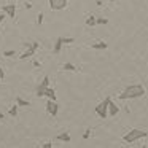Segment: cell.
I'll list each match as a JSON object with an SVG mask.
<instances>
[{"mask_svg": "<svg viewBox=\"0 0 148 148\" xmlns=\"http://www.w3.org/2000/svg\"><path fill=\"white\" fill-rule=\"evenodd\" d=\"M49 3V8L54 11H59V10H64L65 7H67L69 0H48Z\"/></svg>", "mask_w": 148, "mask_h": 148, "instance_id": "6", "label": "cell"}, {"mask_svg": "<svg viewBox=\"0 0 148 148\" xmlns=\"http://www.w3.org/2000/svg\"><path fill=\"white\" fill-rule=\"evenodd\" d=\"M32 65H34V67H42V64H40L38 61H34V62H32Z\"/></svg>", "mask_w": 148, "mask_h": 148, "instance_id": "26", "label": "cell"}, {"mask_svg": "<svg viewBox=\"0 0 148 148\" xmlns=\"http://www.w3.org/2000/svg\"><path fill=\"white\" fill-rule=\"evenodd\" d=\"M86 26H89V27L97 26V18H94L92 14H91V16H88V19H86Z\"/></svg>", "mask_w": 148, "mask_h": 148, "instance_id": "14", "label": "cell"}, {"mask_svg": "<svg viewBox=\"0 0 148 148\" xmlns=\"http://www.w3.org/2000/svg\"><path fill=\"white\" fill-rule=\"evenodd\" d=\"M62 46H64V43H62V37H58L56 38V43H54V48H53V54H59L62 49Z\"/></svg>", "mask_w": 148, "mask_h": 148, "instance_id": "10", "label": "cell"}, {"mask_svg": "<svg viewBox=\"0 0 148 148\" xmlns=\"http://www.w3.org/2000/svg\"><path fill=\"white\" fill-rule=\"evenodd\" d=\"M5 16H7V13H3V11H2V13H0V24L3 23V19H5Z\"/></svg>", "mask_w": 148, "mask_h": 148, "instance_id": "23", "label": "cell"}, {"mask_svg": "<svg viewBox=\"0 0 148 148\" xmlns=\"http://www.w3.org/2000/svg\"><path fill=\"white\" fill-rule=\"evenodd\" d=\"M42 23H43V13H38V16H37V24L40 26Z\"/></svg>", "mask_w": 148, "mask_h": 148, "instance_id": "21", "label": "cell"}, {"mask_svg": "<svg viewBox=\"0 0 148 148\" xmlns=\"http://www.w3.org/2000/svg\"><path fill=\"white\" fill-rule=\"evenodd\" d=\"M56 140H61V142H70V134H67V132H62V134H59L58 137H56Z\"/></svg>", "mask_w": 148, "mask_h": 148, "instance_id": "13", "label": "cell"}, {"mask_svg": "<svg viewBox=\"0 0 148 148\" xmlns=\"http://www.w3.org/2000/svg\"><path fill=\"white\" fill-rule=\"evenodd\" d=\"M3 118H5V116H3V113L0 112V121H3Z\"/></svg>", "mask_w": 148, "mask_h": 148, "instance_id": "28", "label": "cell"}, {"mask_svg": "<svg viewBox=\"0 0 148 148\" xmlns=\"http://www.w3.org/2000/svg\"><path fill=\"white\" fill-rule=\"evenodd\" d=\"M89 135H91V129H86V131H84V134H83V138L86 140V138H89Z\"/></svg>", "mask_w": 148, "mask_h": 148, "instance_id": "22", "label": "cell"}, {"mask_svg": "<svg viewBox=\"0 0 148 148\" xmlns=\"http://www.w3.org/2000/svg\"><path fill=\"white\" fill-rule=\"evenodd\" d=\"M147 135H148V132L143 131V129H129L127 134H124L123 140H124L126 143H134L135 140L143 138V137H147Z\"/></svg>", "mask_w": 148, "mask_h": 148, "instance_id": "2", "label": "cell"}, {"mask_svg": "<svg viewBox=\"0 0 148 148\" xmlns=\"http://www.w3.org/2000/svg\"><path fill=\"white\" fill-rule=\"evenodd\" d=\"M40 86H42V88H48V86H49V77H48V75H45V77H43Z\"/></svg>", "mask_w": 148, "mask_h": 148, "instance_id": "16", "label": "cell"}, {"mask_svg": "<svg viewBox=\"0 0 148 148\" xmlns=\"http://www.w3.org/2000/svg\"><path fill=\"white\" fill-rule=\"evenodd\" d=\"M3 78H5V72H3V69L0 67V81L3 80Z\"/></svg>", "mask_w": 148, "mask_h": 148, "instance_id": "24", "label": "cell"}, {"mask_svg": "<svg viewBox=\"0 0 148 148\" xmlns=\"http://www.w3.org/2000/svg\"><path fill=\"white\" fill-rule=\"evenodd\" d=\"M38 48H40V43L38 42H34V43H30V45H27V51L23 53L19 59H21V61H26V59L32 58V56L37 53V49H38Z\"/></svg>", "mask_w": 148, "mask_h": 148, "instance_id": "5", "label": "cell"}, {"mask_svg": "<svg viewBox=\"0 0 148 148\" xmlns=\"http://www.w3.org/2000/svg\"><path fill=\"white\" fill-rule=\"evenodd\" d=\"M37 96L38 97H48V99H51V100H56V91L53 89V88H42V86H38L37 88Z\"/></svg>", "mask_w": 148, "mask_h": 148, "instance_id": "4", "label": "cell"}, {"mask_svg": "<svg viewBox=\"0 0 148 148\" xmlns=\"http://www.w3.org/2000/svg\"><path fill=\"white\" fill-rule=\"evenodd\" d=\"M62 70H67V72H78V69L75 67L72 62H65V64L62 65Z\"/></svg>", "mask_w": 148, "mask_h": 148, "instance_id": "12", "label": "cell"}, {"mask_svg": "<svg viewBox=\"0 0 148 148\" xmlns=\"http://www.w3.org/2000/svg\"><path fill=\"white\" fill-rule=\"evenodd\" d=\"M18 108H19V105L16 103L14 107H11V108H10V112H8V113H10L11 116H16V115H18Z\"/></svg>", "mask_w": 148, "mask_h": 148, "instance_id": "17", "label": "cell"}, {"mask_svg": "<svg viewBox=\"0 0 148 148\" xmlns=\"http://www.w3.org/2000/svg\"><path fill=\"white\" fill-rule=\"evenodd\" d=\"M97 24H108V19H105V18H97Z\"/></svg>", "mask_w": 148, "mask_h": 148, "instance_id": "20", "label": "cell"}, {"mask_svg": "<svg viewBox=\"0 0 148 148\" xmlns=\"http://www.w3.org/2000/svg\"><path fill=\"white\" fill-rule=\"evenodd\" d=\"M107 43L105 42H96V43H92V45H91V48L92 49H107Z\"/></svg>", "mask_w": 148, "mask_h": 148, "instance_id": "11", "label": "cell"}, {"mask_svg": "<svg viewBox=\"0 0 148 148\" xmlns=\"http://www.w3.org/2000/svg\"><path fill=\"white\" fill-rule=\"evenodd\" d=\"M16 103H18L19 107H29V105H30L29 100H24L21 96H18V97H16Z\"/></svg>", "mask_w": 148, "mask_h": 148, "instance_id": "15", "label": "cell"}, {"mask_svg": "<svg viewBox=\"0 0 148 148\" xmlns=\"http://www.w3.org/2000/svg\"><path fill=\"white\" fill-rule=\"evenodd\" d=\"M46 112H48L51 116H56V115H58L59 107H58V103H56V100L48 99V102H46Z\"/></svg>", "mask_w": 148, "mask_h": 148, "instance_id": "8", "label": "cell"}, {"mask_svg": "<svg viewBox=\"0 0 148 148\" xmlns=\"http://www.w3.org/2000/svg\"><path fill=\"white\" fill-rule=\"evenodd\" d=\"M73 42H75V38H72V37H67V38L62 37V43H64V45H69V43H73Z\"/></svg>", "mask_w": 148, "mask_h": 148, "instance_id": "19", "label": "cell"}, {"mask_svg": "<svg viewBox=\"0 0 148 148\" xmlns=\"http://www.w3.org/2000/svg\"><path fill=\"white\" fill-rule=\"evenodd\" d=\"M14 56V49H7L3 51V58H13Z\"/></svg>", "mask_w": 148, "mask_h": 148, "instance_id": "18", "label": "cell"}, {"mask_svg": "<svg viewBox=\"0 0 148 148\" xmlns=\"http://www.w3.org/2000/svg\"><path fill=\"white\" fill-rule=\"evenodd\" d=\"M143 96H145V88L142 84L135 83V84H129L118 97L121 100H126V99H137V97H143Z\"/></svg>", "mask_w": 148, "mask_h": 148, "instance_id": "1", "label": "cell"}, {"mask_svg": "<svg viewBox=\"0 0 148 148\" xmlns=\"http://www.w3.org/2000/svg\"><path fill=\"white\" fill-rule=\"evenodd\" d=\"M2 11L3 13H7L8 18H11V19H14V16H16V5L14 3H7L2 7Z\"/></svg>", "mask_w": 148, "mask_h": 148, "instance_id": "7", "label": "cell"}, {"mask_svg": "<svg viewBox=\"0 0 148 148\" xmlns=\"http://www.w3.org/2000/svg\"><path fill=\"white\" fill-rule=\"evenodd\" d=\"M110 100H112V97L108 96L96 107V113H97V116H99L100 119H105L107 116H108V103H110Z\"/></svg>", "mask_w": 148, "mask_h": 148, "instance_id": "3", "label": "cell"}, {"mask_svg": "<svg viewBox=\"0 0 148 148\" xmlns=\"http://www.w3.org/2000/svg\"><path fill=\"white\" fill-rule=\"evenodd\" d=\"M142 148H147V145H143V147H142Z\"/></svg>", "mask_w": 148, "mask_h": 148, "instance_id": "30", "label": "cell"}, {"mask_svg": "<svg viewBox=\"0 0 148 148\" xmlns=\"http://www.w3.org/2000/svg\"><path fill=\"white\" fill-rule=\"evenodd\" d=\"M43 148H53V143L51 142H46V143H43Z\"/></svg>", "mask_w": 148, "mask_h": 148, "instance_id": "25", "label": "cell"}, {"mask_svg": "<svg viewBox=\"0 0 148 148\" xmlns=\"http://www.w3.org/2000/svg\"><path fill=\"white\" fill-rule=\"evenodd\" d=\"M108 2H116V0H108Z\"/></svg>", "mask_w": 148, "mask_h": 148, "instance_id": "29", "label": "cell"}, {"mask_svg": "<svg viewBox=\"0 0 148 148\" xmlns=\"http://www.w3.org/2000/svg\"><path fill=\"white\" fill-rule=\"evenodd\" d=\"M119 113V107L116 105L113 100H110V103H108V115L110 116H116Z\"/></svg>", "mask_w": 148, "mask_h": 148, "instance_id": "9", "label": "cell"}, {"mask_svg": "<svg viewBox=\"0 0 148 148\" xmlns=\"http://www.w3.org/2000/svg\"><path fill=\"white\" fill-rule=\"evenodd\" d=\"M24 5H26V8H32V3H29V2H26Z\"/></svg>", "mask_w": 148, "mask_h": 148, "instance_id": "27", "label": "cell"}]
</instances>
